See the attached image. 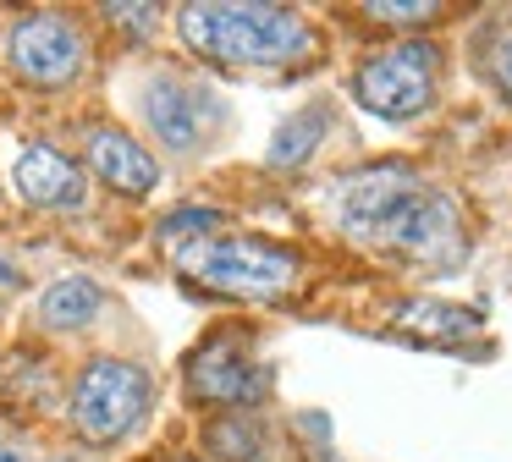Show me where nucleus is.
I'll list each match as a JSON object with an SVG mask.
<instances>
[{
	"instance_id": "1",
	"label": "nucleus",
	"mask_w": 512,
	"mask_h": 462,
	"mask_svg": "<svg viewBox=\"0 0 512 462\" xmlns=\"http://www.w3.org/2000/svg\"><path fill=\"white\" fill-rule=\"evenodd\" d=\"M331 220L353 242L397 253L413 264H457L463 253V220L446 193H435L408 165H369L331 182Z\"/></svg>"
},
{
	"instance_id": "2",
	"label": "nucleus",
	"mask_w": 512,
	"mask_h": 462,
	"mask_svg": "<svg viewBox=\"0 0 512 462\" xmlns=\"http://www.w3.org/2000/svg\"><path fill=\"white\" fill-rule=\"evenodd\" d=\"M177 33L188 50H199L215 66H298L314 55V28L287 6H182L177 11Z\"/></svg>"
},
{
	"instance_id": "3",
	"label": "nucleus",
	"mask_w": 512,
	"mask_h": 462,
	"mask_svg": "<svg viewBox=\"0 0 512 462\" xmlns=\"http://www.w3.org/2000/svg\"><path fill=\"white\" fill-rule=\"evenodd\" d=\"M182 275L204 292L221 297H254V303H270L281 297L292 281H298V253L276 248V242L259 237H210V242H188L177 248Z\"/></svg>"
},
{
	"instance_id": "4",
	"label": "nucleus",
	"mask_w": 512,
	"mask_h": 462,
	"mask_svg": "<svg viewBox=\"0 0 512 462\" xmlns=\"http://www.w3.org/2000/svg\"><path fill=\"white\" fill-rule=\"evenodd\" d=\"M435 83H441V44L435 39H402V44H391V50L369 55L353 72V99L369 116L413 121L435 105Z\"/></svg>"
},
{
	"instance_id": "5",
	"label": "nucleus",
	"mask_w": 512,
	"mask_h": 462,
	"mask_svg": "<svg viewBox=\"0 0 512 462\" xmlns=\"http://www.w3.org/2000/svg\"><path fill=\"white\" fill-rule=\"evenodd\" d=\"M149 413V374L122 358H94L72 385V424L83 440L111 446V440L133 435Z\"/></svg>"
},
{
	"instance_id": "6",
	"label": "nucleus",
	"mask_w": 512,
	"mask_h": 462,
	"mask_svg": "<svg viewBox=\"0 0 512 462\" xmlns=\"http://www.w3.org/2000/svg\"><path fill=\"white\" fill-rule=\"evenodd\" d=\"M6 55H12V72L23 77V83L34 88H61L72 83V77L83 72V33L72 28L67 17H56V11H34V17H23L12 28V39H6Z\"/></svg>"
},
{
	"instance_id": "7",
	"label": "nucleus",
	"mask_w": 512,
	"mask_h": 462,
	"mask_svg": "<svg viewBox=\"0 0 512 462\" xmlns=\"http://www.w3.org/2000/svg\"><path fill=\"white\" fill-rule=\"evenodd\" d=\"M188 391L199 402H221V407H243V402H259L265 396V369L254 363L248 341L237 330L215 336L210 347H199L188 358Z\"/></svg>"
},
{
	"instance_id": "8",
	"label": "nucleus",
	"mask_w": 512,
	"mask_h": 462,
	"mask_svg": "<svg viewBox=\"0 0 512 462\" xmlns=\"http://www.w3.org/2000/svg\"><path fill=\"white\" fill-rule=\"evenodd\" d=\"M210 110L215 99L204 94V88L182 83V77L160 72L155 83L144 88V116L149 127H155V138L166 143V149H193V143L204 138V127H210Z\"/></svg>"
},
{
	"instance_id": "9",
	"label": "nucleus",
	"mask_w": 512,
	"mask_h": 462,
	"mask_svg": "<svg viewBox=\"0 0 512 462\" xmlns=\"http://www.w3.org/2000/svg\"><path fill=\"white\" fill-rule=\"evenodd\" d=\"M12 182L39 209H83V171L56 143H23L12 160Z\"/></svg>"
},
{
	"instance_id": "10",
	"label": "nucleus",
	"mask_w": 512,
	"mask_h": 462,
	"mask_svg": "<svg viewBox=\"0 0 512 462\" xmlns=\"http://www.w3.org/2000/svg\"><path fill=\"white\" fill-rule=\"evenodd\" d=\"M89 171L100 176L105 187L127 193V198L155 193V182H160L155 154H149L138 138H127L122 127H94V132H89Z\"/></svg>"
},
{
	"instance_id": "11",
	"label": "nucleus",
	"mask_w": 512,
	"mask_h": 462,
	"mask_svg": "<svg viewBox=\"0 0 512 462\" xmlns=\"http://www.w3.org/2000/svg\"><path fill=\"white\" fill-rule=\"evenodd\" d=\"M100 303H105V292L89 281V275H67V281H56L45 297H39V319L56 325V330H78V325H89V319L100 314Z\"/></svg>"
},
{
	"instance_id": "12",
	"label": "nucleus",
	"mask_w": 512,
	"mask_h": 462,
	"mask_svg": "<svg viewBox=\"0 0 512 462\" xmlns=\"http://www.w3.org/2000/svg\"><path fill=\"white\" fill-rule=\"evenodd\" d=\"M320 138H325V110L320 105L298 110V116L281 121L276 138H270V165H303L314 149H320Z\"/></svg>"
},
{
	"instance_id": "13",
	"label": "nucleus",
	"mask_w": 512,
	"mask_h": 462,
	"mask_svg": "<svg viewBox=\"0 0 512 462\" xmlns=\"http://www.w3.org/2000/svg\"><path fill=\"white\" fill-rule=\"evenodd\" d=\"M397 319L408 330H424V336H468V330H479L474 314H463V308H441V303H408Z\"/></svg>"
},
{
	"instance_id": "14",
	"label": "nucleus",
	"mask_w": 512,
	"mask_h": 462,
	"mask_svg": "<svg viewBox=\"0 0 512 462\" xmlns=\"http://www.w3.org/2000/svg\"><path fill=\"white\" fill-rule=\"evenodd\" d=\"M215 226H221V215H215V209H177V215L160 220V237L177 242L182 231H188V237H199V242H204V231H215Z\"/></svg>"
},
{
	"instance_id": "15",
	"label": "nucleus",
	"mask_w": 512,
	"mask_h": 462,
	"mask_svg": "<svg viewBox=\"0 0 512 462\" xmlns=\"http://www.w3.org/2000/svg\"><path fill=\"white\" fill-rule=\"evenodd\" d=\"M364 11L375 22H435L441 17V6H430V0H424V6H391V0H375V6H364Z\"/></svg>"
},
{
	"instance_id": "16",
	"label": "nucleus",
	"mask_w": 512,
	"mask_h": 462,
	"mask_svg": "<svg viewBox=\"0 0 512 462\" xmlns=\"http://www.w3.org/2000/svg\"><path fill=\"white\" fill-rule=\"evenodd\" d=\"M490 72H496V83H501V94L512 99V28L496 39V50H490Z\"/></svg>"
},
{
	"instance_id": "17",
	"label": "nucleus",
	"mask_w": 512,
	"mask_h": 462,
	"mask_svg": "<svg viewBox=\"0 0 512 462\" xmlns=\"http://www.w3.org/2000/svg\"><path fill=\"white\" fill-rule=\"evenodd\" d=\"M0 281H17V264L6 259V253H0Z\"/></svg>"
},
{
	"instance_id": "18",
	"label": "nucleus",
	"mask_w": 512,
	"mask_h": 462,
	"mask_svg": "<svg viewBox=\"0 0 512 462\" xmlns=\"http://www.w3.org/2000/svg\"><path fill=\"white\" fill-rule=\"evenodd\" d=\"M0 462H23V457H12V451H0Z\"/></svg>"
}]
</instances>
